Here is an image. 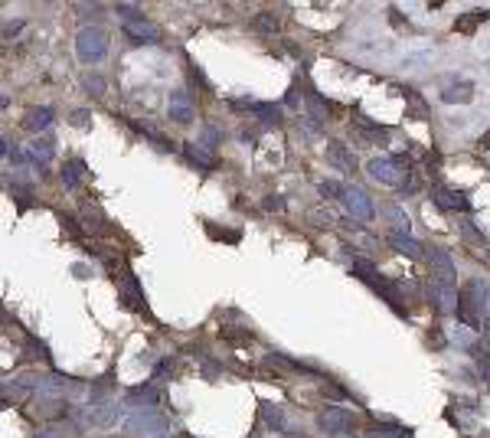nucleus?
Returning a JSON list of instances; mask_svg holds the SVG:
<instances>
[{"instance_id": "2f4dec72", "label": "nucleus", "mask_w": 490, "mask_h": 438, "mask_svg": "<svg viewBox=\"0 0 490 438\" xmlns=\"http://www.w3.org/2000/svg\"><path fill=\"white\" fill-rule=\"evenodd\" d=\"M255 27L262 29V33H274V29L282 27V17H278V13H272V10H265V13H258V17H255Z\"/></svg>"}, {"instance_id": "4c0bfd02", "label": "nucleus", "mask_w": 490, "mask_h": 438, "mask_svg": "<svg viewBox=\"0 0 490 438\" xmlns=\"http://www.w3.org/2000/svg\"><path fill=\"white\" fill-rule=\"evenodd\" d=\"M37 438H69V435H66V429H62V425H49V429H39Z\"/></svg>"}, {"instance_id": "6e6552de", "label": "nucleus", "mask_w": 490, "mask_h": 438, "mask_svg": "<svg viewBox=\"0 0 490 438\" xmlns=\"http://www.w3.org/2000/svg\"><path fill=\"white\" fill-rule=\"evenodd\" d=\"M121 422V409L114 402H92L88 409H82V425H95V429H112Z\"/></svg>"}, {"instance_id": "37998d69", "label": "nucleus", "mask_w": 490, "mask_h": 438, "mask_svg": "<svg viewBox=\"0 0 490 438\" xmlns=\"http://www.w3.org/2000/svg\"><path fill=\"white\" fill-rule=\"evenodd\" d=\"M484 337H487V347H490V317H487V324H484Z\"/></svg>"}, {"instance_id": "f3484780", "label": "nucleus", "mask_w": 490, "mask_h": 438, "mask_svg": "<svg viewBox=\"0 0 490 438\" xmlns=\"http://www.w3.org/2000/svg\"><path fill=\"white\" fill-rule=\"evenodd\" d=\"M183 154H187L190 164H197L199 171H213V167H216V154L206 151L199 141H187L183 144Z\"/></svg>"}, {"instance_id": "aec40b11", "label": "nucleus", "mask_w": 490, "mask_h": 438, "mask_svg": "<svg viewBox=\"0 0 490 438\" xmlns=\"http://www.w3.org/2000/svg\"><path fill=\"white\" fill-rule=\"evenodd\" d=\"M236 108H249L252 114H258L262 124H282V108L265 105V102H236Z\"/></svg>"}, {"instance_id": "473e14b6", "label": "nucleus", "mask_w": 490, "mask_h": 438, "mask_svg": "<svg viewBox=\"0 0 490 438\" xmlns=\"http://www.w3.org/2000/svg\"><path fill=\"white\" fill-rule=\"evenodd\" d=\"M471 357H474V363H477V370L490 380V347H471Z\"/></svg>"}, {"instance_id": "7c9ffc66", "label": "nucleus", "mask_w": 490, "mask_h": 438, "mask_svg": "<svg viewBox=\"0 0 490 438\" xmlns=\"http://www.w3.org/2000/svg\"><path fill=\"white\" fill-rule=\"evenodd\" d=\"M23 353H27V360H43V363H49L46 343H39L37 337H27V343H23Z\"/></svg>"}, {"instance_id": "c85d7f7f", "label": "nucleus", "mask_w": 490, "mask_h": 438, "mask_svg": "<svg viewBox=\"0 0 490 438\" xmlns=\"http://www.w3.org/2000/svg\"><path fill=\"white\" fill-rule=\"evenodd\" d=\"M53 154H56V147H53V141H33L29 144V157L37 164H46V161H53Z\"/></svg>"}, {"instance_id": "f257e3e1", "label": "nucleus", "mask_w": 490, "mask_h": 438, "mask_svg": "<svg viewBox=\"0 0 490 438\" xmlns=\"http://www.w3.org/2000/svg\"><path fill=\"white\" fill-rule=\"evenodd\" d=\"M487 301H490V285L484 281V278H474V281H468L461 291V305H458V321L461 324H471V327H484L481 317L487 314Z\"/></svg>"}, {"instance_id": "e433bc0d", "label": "nucleus", "mask_w": 490, "mask_h": 438, "mask_svg": "<svg viewBox=\"0 0 490 438\" xmlns=\"http://www.w3.org/2000/svg\"><path fill=\"white\" fill-rule=\"evenodd\" d=\"M428 343H432V347H438V350H442L444 343H448V340H444V333H442V327H438V324L428 327Z\"/></svg>"}, {"instance_id": "39448f33", "label": "nucleus", "mask_w": 490, "mask_h": 438, "mask_svg": "<svg viewBox=\"0 0 490 438\" xmlns=\"http://www.w3.org/2000/svg\"><path fill=\"white\" fill-rule=\"evenodd\" d=\"M76 56L82 62H102L108 56V36L98 27H82L76 36Z\"/></svg>"}, {"instance_id": "c03bdc74", "label": "nucleus", "mask_w": 490, "mask_h": 438, "mask_svg": "<svg viewBox=\"0 0 490 438\" xmlns=\"http://www.w3.org/2000/svg\"><path fill=\"white\" fill-rule=\"evenodd\" d=\"M481 438H490V429H484V432H481Z\"/></svg>"}, {"instance_id": "b1692460", "label": "nucleus", "mask_w": 490, "mask_h": 438, "mask_svg": "<svg viewBox=\"0 0 490 438\" xmlns=\"http://www.w3.org/2000/svg\"><path fill=\"white\" fill-rule=\"evenodd\" d=\"M415 432L409 425H396V422H386V425H373L366 432V438H412Z\"/></svg>"}, {"instance_id": "423d86ee", "label": "nucleus", "mask_w": 490, "mask_h": 438, "mask_svg": "<svg viewBox=\"0 0 490 438\" xmlns=\"http://www.w3.org/2000/svg\"><path fill=\"white\" fill-rule=\"evenodd\" d=\"M118 281V298H121L128 307H134V311H147V298H144L141 285H138V278H134V272L128 265H121V278H114Z\"/></svg>"}, {"instance_id": "0eeeda50", "label": "nucleus", "mask_w": 490, "mask_h": 438, "mask_svg": "<svg viewBox=\"0 0 490 438\" xmlns=\"http://www.w3.org/2000/svg\"><path fill=\"white\" fill-rule=\"evenodd\" d=\"M432 200L438 210L444 213H468L471 210V200L464 190H454V187H444V183H435L432 187Z\"/></svg>"}, {"instance_id": "49530a36", "label": "nucleus", "mask_w": 490, "mask_h": 438, "mask_svg": "<svg viewBox=\"0 0 490 438\" xmlns=\"http://www.w3.org/2000/svg\"><path fill=\"white\" fill-rule=\"evenodd\" d=\"M487 258H490V252H487Z\"/></svg>"}, {"instance_id": "393cba45", "label": "nucleus", "mask_w": 490, "mask_h": 438, "mask_svg": "<svg viewBox=\"0 0 490 438\" xmlns=\"http://www.w3.org/2000/svg\"><path fill=\"white\" fill-rule=\"evenodd\" d=\"M23 124H27V131H46L49 124H53V108H46V105H43V108H29L27 121H23Z\"/></svg>"}, {"instance_id": "c756f323", "label": "nucleus", "mask_w": 490, "mask_h": 438, "mask_svg": "<svg viewBox=\"0 0 490 438\" xmlns=\"http://www.w3.org/2000/svg\"><path fill=\"white\" fill-rule=\"evenodd\" d=\"M62 183H66V190H79L82 187V164L72 161L62 167Z\"/></svg>"}, {"instance_id": "4468645a", "label": "nucleus", "mask_w": 490, "mask_h": 438, "mask_svg": "<svg viewBox=\"0 0 490 438\" xmlns=\"http://www.w3.org/2000/svg\"><path fill=\"white\" fill-rule=\"evenodd\" d=\"M327 164H333V167H337V171H343V173L357 171V157L347 151V144H340V141L327 144Z\"/></svg>"}, {"instance_id": "4be33fe9", "label": "nucleus", "mask_w": 490, "mask_h": 438, "mask_svg": "<svg viewBox=\"0 0 490 438\" xmlns=\"http://www.w3.org/2000/svg\"><path fill=\"white\" fill-rule=\"evenodd\" d=\"M262 419L272 432H288V419H284V409L274 406V402H262Z\"/></svg>"}, {"instance_id": "f03ea898", "label": "nucleus", "mask_w": 490, "mask_h": 438, "mask_svg": "<svg viewBox=\"0 0 490 438\" xmlns=\"http://www.w3.org/2000/svg\"><path fill=\"white\" fill-rule=\"evenodd\" d=\"M366 171L373 180L386 183V187H406L409 177H412V171H409V161L406 157H399V154H386V157H373V161L366 164Z\"/></svg>"}, {"instance_id": "79ce46f5", "label": "nucleus", "mask_w": 490, "mask_h": 438, "mask_svg": "<svg viewBox=\"0 0 490 438\" xmlns=\"http://www.w3.org/2000/svg\"><path fill=\"white\" fill-rule=\"evenodd\" d=\"M477 147H481V151H490V128L481 134V138H477Z\"/></svg>"}, {"instance_id": "cd10ccee", "label": "nucleus", "mask_w": 490, "mask_h": 438, "mask_svg": "<svg viewBox=\"0 0 490 438\" xmlns=\"http://www.w3.org/2000/svg\"><path fill=\"white\" fill-rule=\"evenodd\" d=\"M402 95L409 98V118H428V105H425L422 102V95H418V92H415V88H402Z\"/></svg>"}, {"instance_id": "5701e85b", "label": "nucleus", "mask_w": 490, "mask_h": 438, "mask_svg": "<svg viewBox=\"0 0 490 438\" xmlns=\"http://www.w3.org/2000/svg\"><path fill=\"white\" fill-rule=\"evenodd\" d=\"M490 20V10H471V13H464V17L454 20V33H474V29L487 23Z\"/></svg>"}, {"instance_id": "a19ab883", "label": "nucleus", "mask_w": 490, "mask_h": 438, "mask_svg": "<svg viewBox=\"0 0 490 438\" xmlns=\"http://www.w3.org/2000/svg\"><path fill=\"white\" fill-rule=\"evenodd\" d=\"M72 124H76V128H85V124H88V112H72Z\"/></svg>"}, {"instance_id": "ea45409f", "label": "nucleus", "mask_w": 490, "mask_h": 438, "mask_svg": "<svg viewBox=\"0 0 490 438\" xmlns=\"http://www.w3.org/2000/svg\"><path fill=\"white\" fill-rule=\"evenodd\" d=\"M262 210H268V213H278V210H284V200H282V197H265Z\"/></svg>"}, {"instance_id": "7ed1b4c3", "label": "nucleus", "mask_w": 490, "mask_h": 438, "mask_svg": "<svg viewBox=\"0 0 490 438\" xmlns=\"http://www.w3.org/2000/svg\"><path fill=\"white\" fill-rule=\"evenodd\" d=\"M118 13H124L121 17L124 36L134 39L138 46H141V43H161V27H157L154 20L141 17L138 7H131V4H118Z\"/></svg>"}, {"instance_id": "6ab92c4d", "label": "nucleus", "mask_w": 490, "mask_h": 438, "mask_svg": "<svg viewBox=\"0 0 490 438\" xmlns=\"http://www.w3.org/2000/svg\"><path fill=\"white\" fill-rule=\"evenodd\" d=\"M357 141H373V144H386L389 141V128L369 121V118H359L357 121Z\"/></svg>"}, {"instance_id": "9d476101", "label": "nucleus", "mask_w": 490, "mask_h": 438, "mask_svg": "<svg viewBox=\"0 0 490 438\" xmlns=\"http://www.w3.org/2000/svg\"><path fill=\"white\" fill-rule=\"evenodd\" d=\"M353 425H357V419H353V412H347V409H337V406H330V409L321 416V429L327 432L330 438L350 435V432H353Z\"/></svg>"}, {"instance_id": "f704fd0d", "label": "nucleus", "mask_w": 490, "mask_h": 438, "mask_svg": "<svg viewBox=\"0 0 490 438\" xmlns=\"http://www.w3.org/2000/svg\"><path fill=\"white\" fill-rule=\"evenodd\" d=\"M199 138H203V147H209V151H216L219 144H223V134L216 131V128H213V124H203V131H199Z\"/></svg>"}, {"instance_id": "dca6fc26", "label": "nucleus", "mask_w": 490, "mask_h": 438, "mask_svg": "<svg viewBox=\"0 0 490 438\" xmlns=\"http://www.w3.org/2000/svg\"><path fill=\"white\" fill-rule=\"evenodd\" d=\"M442 102L444 105H471L474 102V82H454V86H448L442 92Z\"/></svg>"}, {"instance_id": "2eb2a0df", "label": "nucleus", "mask_w": 490, "mask_h": 438, "mask_svg": "<svg viewBox=\"0 0 490 438\" xmlns=\"http://www.w3.org/2000/svg\"><path fill=\"white\" fill-rule=\"evenodd\" d=\"M82 226L92 232V236H112V223L98 206H85L82 210Z\"/></svg>"}, {"instance_id": "9b49d317", "label": "nucleus", "mask_w": 490, "mask_h": 438, "mask_svg": "<svg viewBox=\"0 0 490 438\" xmlns=\"http://www.w3.org/2000/svg\"><path fill=\"white\" fill-rule=\"evenodd\" d=\"M432 278L435 281H442V285L458 288V268H454L448 248H432Z\"/></svg>"}, {"instance_id": "a878e982", "label": "nucleus", "mask_w": 490, "mask_h": 438, "mask_svg": "<svg viewBox=\"0 0 490 438\" xmlns=\"http://www.w3.org/2000/svg\"><path fill=\"white\" fill-rule=\"evenodd\" d=\"M383 219H386L389 226H392V232H399V236H409V216H406V210H399V206H386L383 210Z\"/></svg>"}, {"instance_id": "ddd939ff", "label": "nucleus", "mask_w": 490, "mask_h": 438, "mask_svg": "<svg viewBox=\"0 0 490 438\" xmlns=\"http://www.w3.org/2000/svg\"><path fill=\"white\" fill-rule=\"evenodd\" d=\"M167 114H170V121H177V124H193V118H197V108H193V102H190V95L183 92V88L170 95Z\"/></svg>"}, {"instance_id": "412c9836", "label": "nucleus", "mask_w": 490, "mask_h": 438, "mask_svg": "<svg viewBox=\"0 0 490 438\" xmlns=\"http://www.w3.org/2000/svg\"><path fill=\"white\" fill-rule=\"evenodd\" d=\"M389 246L396 248V252H402V255H409V258H422V255H425V246L418 242V239H412V236H399V232H389Z\"/></svg>"}, {"instance_id": "72a5a7b5", "label": "nucleus", "mask_w": 490, "mask_h": 438, "mask_svg": "<svg viewBox=\"0 0 490 438\" xmlns=\"http://www.w3.org/2000/svg\"><path fill=\"white\" fill-rule=\"evenodd\" d=\"M317 190H321L324 200H343V190H347V187H343V183H337V180H324Z\"/></svg>"}, {"instance_id": "bb28decb", "label": "nucleus", "mask_w": 490, "mask_h": 438, "mask_svg": "<svg viewBox=\"0 0 490 438\" xmlns=\"http://www.w3.org/2000/svg\"><path fill=\"white\" fill-rule=\"evenodd\" d=\"M304 102H307V108H311V118H314L317 124L327 121L330 112H333V108H330L327 102H321V95H317V92H307V95H304Z\"/></svg>"}, {"instance_id": "a211bd4d", "label": "nucleus", "mask_w": 490, "mask_h": 438, "mask_svg": "<svg viewBox=\"0 0 490 438\" xmlns=\"http://www.w3.org/2000/svg\"><path fill=\"white\" fill-rule=\"evenodd\" d=\"M128 406H141V409H154L157 406V399H161V392H157V386H151V383H144V386H138V390H128Z\"/></svg>"}, {"instance_id": "f8f14e48", "label": "nucleus", "mask_w": 490, "mask_h": 438, "mask_svg": "<svg viewBox=\"0 0 490 438\" xmlns=\"http://www.w3.org/2000/svg\"><path fill=\"white\" fill-rule=\"evenodd\" d=\"M428 291H432V301L435 307L442 311V314H458V305H461V291L454 285H442V281H435L428 285Z\"/></svg>"}, {"instance_id": "c9c22d12", "label": "nucleus", "mask_w": 490, "mask_h": 438, "mask_svg": "<svg viewBox=\"0 0 490 438\" xmlns=\"http://www.w3.org/2000/svg\"><path fill=\"white\" fill-rule=\"evenodd\" d=\"M223 337H226L229 343H249V340H252V331L236 333V327H223Z\"/></svg>"}, {"instance_id": "20e7f679", "label": "nucleus", "mask_w": 490, "mask_h": 438, "mask_svg": "<svg viewBox=\"0 0 490 438\" xmlns=\"http://www.w3.org/2000/svg\"><path fill=\"white\" fill-rule=\"evenodd\" d=\"M128 435H147V438H164L170 432V419L161 416L157 409H138L131 419L124 422Z\"/></svg>"}, {"instance_id": "58836bf2", "label": "nucleus", "mask_w": 490, "mask_h": 438, "mask_svg": "<svg viewBox=\"0 0 490 438\" xmlns=\"http://www.w3.org/2000/svg\"><path fill=\"white\" fill-rule=\"evenodd\" d=\"M85 86L92 88L95 95H105V79L102 76H88V79H85Z\"/></svg>"}, {"instance_id": "a18cd8bd", "label": "nucleus", "mask_w": 490, "mask_h": 438, "mask_svg": "<svg viewBox=\"0 0 490 438\" xmlns=\"http://www.w3.org/2000/svg\"><path fill=\"white\" fill-rule=\"evenodd\" d=\"M487 317H490V307H487Z\"/></svg>"}, {"instance_id": "1a4fd4ad", "label": "nucleus", "mask_w": 490, "mask_h": 438, "mask_svg": "<svg viewBox=\"0 0 490 438\" xmlns=\"http://www.w3.org/2000/svg\"><path fill=\"white\" fill-rule=\"evenodd\" d=\"M343 206H347L350 216L359 219V223H369V219L376 216V206L369 200V193L359 190V187H347V190H343Z\"/></svg>"}]
</instances>
